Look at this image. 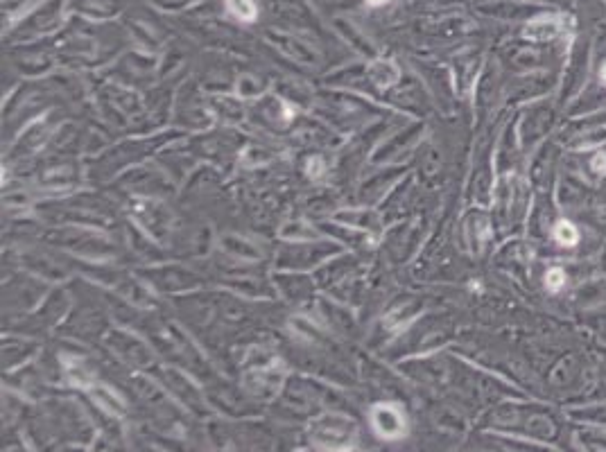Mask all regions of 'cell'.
<instances>
[{
  "label": "cell",
  "mask_w": 606,
  "mask_h": 452,
  "mask_svg": "<svg viewBox=\"0 0 606 452\" xmlns=\"http://www.w3.org/2000/svg\"><path fill=\"white\" fill-rule=\"evenodd\" d=\"M564 283H566V272H564V269L554 267V269H550L548 274H545V285H548V288L554 290V292H557L559 288H564Z\"/></svg>",
  "instance_id": "277c9868"
},
{
  "label": "cell",
  "mask_w": 606,
  "mask_h": 452,
  "mask_svg": "<svg viewBox=\"0 0 606 452\" xmlns=\"http://www.w3.org/2000/svg\"><path fill=\"white\" fill-rule=\"evenodd\" d=\"M604 82H606V66H604Z\"/></svg>",
  "instance_id": "5b68a950"
},
{
  "label": "cell",
  "mask_w": 606,
  "mask_h": 452,
  "mask_svg": "<svg viewBox=\"0 0 606 452\" xmlns=\"http://www.w3.org/2000/svg\"><path fill=\"white\" fill-rule=\"evenodd\" d=\"M604 3H606V0H604Z\"/></svg>",
  "instance_id": "8992f818"
},
{
  "label": "cell",
  "mask_w": 606,
  "mask_h": 452,
  "mask_svg": "<svg viewBox=\"0 0 606 452\" xmlns=\"http://www.w3.org/2000/svg\"><path fill=\"white\" fill-rule=\"evenodd\" d=\"M554 238H557L561 242V245L573 247V245H577L579 233H577V229L570 222H559L557 229H554Z\"/></svg>",
  "instance_id": "7a4b0ae2"
},
{
  "label": "cell",
  "mask_w": 606,
  "mask_h": 452,
  "mask_svg": "<svg viewBox=\"0 0 606 452\" xmlns=\"http://www.w3.org/2000/svg\"><path fill=\"white\" fill-rule=\"evenodd\" d=\"M227 7L242 21H251L256 16V7L251 0H227Z\"/></svg>",
  "instance_id": "3957f363"
},
{
  "label": "cell",
  "mask_w": 606,
  "mask_h": 452,
  "mask_svg": "<svg viewBox=\"0 0 606 452\" xmlns=\"http://www.w3.org/2000/svg\"><path fill=\"white\" fill-rule=\"evenodd\" d=\"M374 425L383 437H396V434L405 430V419L396 410H392V405H380L374 412Z\"/></svg>",
  "instance_id": "6da1fadb"
}]
</instances>
